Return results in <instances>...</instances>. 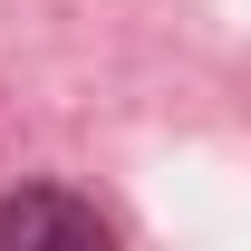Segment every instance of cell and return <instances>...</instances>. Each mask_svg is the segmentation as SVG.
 <instances>
[{
    "label": "cell",
    "mask_w": 251,
    "mask_h": 251,
    "mask_svg": "<svg viewBox=\"0 0 251 251\" xmlns=\"http://www.w3.org/2000/svg\"><path fill=\"white\" fill-rule=\"evenodd\" d=\"M0 242H10V251H49V242L106 251V213L77 203V193H58V184H20L10 203H0Z\"/></svg>",
    "instance_id": "1"
}]
</instances>
